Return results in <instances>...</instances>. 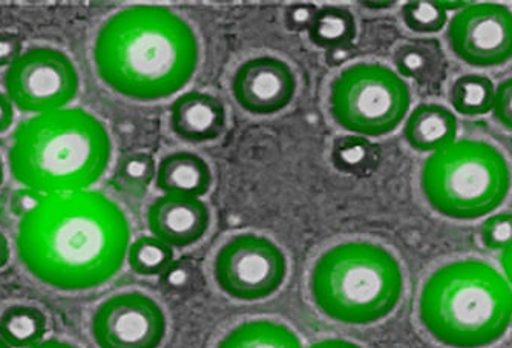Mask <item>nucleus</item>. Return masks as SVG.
<instances>
[{"label": "nucleus", "mask_w": 512, "mask_h": 348, "mask_svg": "<svg viewBox=\"0 0 512 348\" xmlns=\"http://www.w3.org/2000/svg\"><path fill=\"white\" fill-rule=\"evenodd\" d=\"M217 348H302L298 335L281 322L247 321L230 330Z\"/></svg>", "instance_id": "obj_17"}, {"label": "nucleus", "mask_w": 512, "mask_h": 348, "mask_svg": "<svg viewBox=\"0 0 512 348\" xmlns=\"http://www.w3.org/2000/svg\"><path fill=\"white\" fill-rule=\"evenodd\" d=\"M111 138L80 108L40 114L20 123L10 148L11 174L45 195L88 191L108 169Z\"/></svg>", "instance_id": "obj_3"}, {"label": "nucleus", "mask_w": 512, "mask_h": 348, "mask_svg": "<svg viewBox=\"0 0 512 348\" xmlns=\"http://www.w3.org/2000/svg\"><path fill=\"white\" fill-rule=\"evenodd\" d=\"M200 45L183 17L165 7L138 5L106 20L94 45L100 79L138 102H157L191 82Z\"/></svg>", "instance_id": "obj_2"}, {"label": "nucleus", "mask_w": 512, "mask_h": 348, "mask_svg": "<svg viewBox=\"0 0 512 348\" xmlns=\"http://www.w3.org/2000/svg\"><path fill=\"white\" fill-rule=\"evenodd\" d=\"M155 186L158 191L165 192V195L204 197L211 191V168L194 152H174L160 161L155 175Z\"/></svg>", "instance_id": "obj_16"}, {"label": "nucleus", "mask_w": 512, "mask_h": 348, "mask_svg": "<svg viewBox=\"0 0 512 348\" xmlns=\"http://www.w3.org/2000/svg\"><path fill=\"white\" fill-rule=\"evenodd\" d=\"M46 316L31 306H13L0 316V338L10 347L30 348L42 342Z\"/></svg>", "instance_id": "obj_18"}, {"label": "nucleus", "mask_w": 512, "mask_h": 348, "mask_svg": "<svg viewBox=\"0 0 512 348\" xmlns=\"http://www.w3.org/2000/svg\"><path fill=\"white\" fill-rule=\"evenodd\" d=\"M22 56V40L16 34L2 31L0 33V68L11 66Z\"/></svg>", "instance_id": "obj_30"}, {"label": "nucleus", "mask_w": 512, "mask_h": 348, "mask_svg": "<svg viewBox=\"0 0 512 348\" xmlns=\"http://www.w3.org/2000/svg\"><path fill=\"white\" fill-rule=\"evenodd\" d=\"M505 155L482 140H457L425 160L421 188L437 214L451 220H477L497 211L511 191Z\"/></svg>", "instance_id": "obj_6"}, {"label": "nucleus", "mask_w": 512, "mask_h": 348, "mask_svg": "<svg viewBox=\"0 0 512 348\" xmlns=\"http://www.w3.org/2000/svg\"><path fill=\"white\" fill-rule=\"evenodd\" d=\"M10 261V244L7 237L0 232V269H4Z\"/></svg>", "instance_id": "obj_34"}, {"label": "nucleus", "mask_w": 512, "mask_h": 348, "mask_svg": "<svg viewBox=\"0 0 512 348\" xmlns=\"http://www.w3.org/2000/svg\"><path fill=\"white\" fill-rule=\"evenodd\" d=\"M166 315L142 292L111 296L92 316V338L99 348H158L166 336Z\"/></svg>", "instance_id": "obj_11"}, {"label": "nucleus", "mask_w": 512, "mask_h": 348, "mask_svg": "<svg viewBox=\"0 0 512 348\" xmlns=\"http://www.w3.org/2000/svg\"><path fill=\"white\" fill-rule=\"evenodd\" d=\"M157 175V166L151 155L138 154L126 155L120 160L115 171L112 183L119 191L129 195H142L148 191L149 184Z\"/></svg>", "instance_id": "obj_24"}, {"label": "nucleus", "mask_w": 512, "mask_h": 348, "mask_svg": "<svg viewBox=\"0 0 512 348\" xmlns=\"http://www.w3.org/2000/svg\"><path fill=\"white\" fill-rule=\"evenodd\" d=\"M500 263H502L503 276H505L509 286L512 287V246H509L508 249L503 250Z\"/></svg>", "instance_id": "obj_33"}, {"label": "nucleus", "mask_w": 512, "mask_h": 348, "mask_svg": "<svg viewBox=\"0 0 512 348\" xmlns=\"http://www.w3.org/2000/svg\"><path fill=\"white\" fill-rule=\"evenodd\" d=\"M319 312L347 326L387 318L401 301L404 273L393 253L367 241H348L322 253L310 275Z\"/></svg>", "instance_id": "obj_5"}, {"label": "nucleus", "mask_w": 512, "mask_h": 348, "mask_svg": "<svg viewBox=\"0 0 512 348\" xmlns=\"http://www.w3.org/2000/svg\"><path fill=\"white\" fill-rule=\"evenodd\" d=\"M128 218L96 191L46 195L19 223L17 252L40 283L63 292L96 289L112 280L128 255Z\"/></svg>", "instance_id": "obj_1"}, {"label": "nucleus", "mask_w": 512, "mask_h": 348, "mask_svg": "<svg viewBox=\"0 0 512 348\" xmlns=\"http://www.w3.org/2000/svg\"><path fill=\"white\" fill-rule=\"evenodd\" d=\"M511 327H512V321H511Z\"/></svg>", "instance_id": "obj_38"}, {"label": "nucleus", "mask_w": 512, "mask_h": 348, "mask_svg": "<svg viewBox=\"0 0 512 348\" xmlns=\"http://www.w3.org/2000/svg\"><path fill=\"white\" fill-rule=\"evenodd\" d=\"M148 226L152 237L183 249L206 235L211 226V212L200 198L163 195L149 207Z\"/></svg>", "instance_id": "obj_13"}, {"label": "nucleus", "mask_w": 512, "mask_h": 348, "mask_svg": "<svg viewBox=\"0 0 512 348\" xmlns=\"http://www.w3.org/2000/svg\"><path fill=\"white\" fill-rule=\"evenodd\" d=\"M410 86L381 63H356L333 80L330 112L345 131L359 137L390 134L407 119Z\"/></svg>", "instance_id": "obj_7"}, {"label": "nucleus", "mask_w": 512, "mask_h": 348, "mask_svg": "<svg viewBox=\"0 0 512 348\" xmlns=\"http://www.w3.org/2000/svg\"><path fill=\"white\" fill-rule=\"evenodd\" d=\"M235 100L253 115H272L292 103L296 77L284 60L272 56L255 57L237 69L232 79Z\"/></svg>", "instance_id": "obj_12"}, {"label": "nucleus", "mask_w": 512, "mask_h": 348, "mask_svg": "<svg viewBox=\"0 0 512 348\" xmlns=\"http://www.w3.org/2000/svg\"><path fill=\"white\" fill-rule=\"evenodd\" d=\"M456 115L439 103L416 106L404 126V137L411 149L425 154L442 151L457 142Z\"/></svg>", "instance_id": "obj_15"}, {"label": "nucleus", "mask_w": 512, "mask_h": 348, "mask_svg": "<svg viewBox=\"0 0 512 348\" xmlns=\"http://www.w3.org/2000/svg\"><path fill=\"white\" fill-rule=\"evenodd\" d=\"M14 108L11 100L0 92V134H4L13 125Z\"/></svg>", "instance_id": "obj_31"}, {"label": "nucleus", "mask_w": 512, "mask_h": 348, "mask_svg": "<svg viewBox=\"0 0 512 348\" xmlns=\"http://www.w3.org/2000/svg\"><path fill=\"white\" fill-rule=\"evenodd\" d=\"M214 276L230 298L261 301L278 292L286 281V255L269 238L238 235L218 250Z\"/></svg>", "instance_id": "obj_8"}, {"label": "nucleus", "mask_w": 512, "mask_h": 348, "mask_svg": "<svg viewBox=\"0 0 512 348\" xmlns=\"http://www.w3.org/2000/svg\"><path fill=\"white\" fill-rule=\"evenodd\" d=\"M310 40L325 50H338L352 45L356 36L355 17L347 8H319L309 31Z\"/></svg>", "instance_id": "obj_20"}, {"label": "nucleus", "mask_w": 512, "mask_h": 348, "mask_svg": "<svg viewBox=\"0 0 512 348\" xmlns=\"http://www.w3.org/2000/svg\"><path fill=\"white\" fill-rule=\"evenodd\" d=\"M496 86L493 80L480 74H467L454 80L450 88V103L454 111L465 117H479L493 111Z\"/></svg>", "instance_id": "obj_19"}, {"label": "nucleus", "mask_w": 512, "mask_h": 348, "mask_svg": "<svg viewBox=\"0 0 512 348\" xmlns=\"http://www.w3.org/2000/svg\"><path fill=\"white\" fill-rule=\"evenodd\" d=\"M493 114L499 125L512 132V77L497 86Z\"/></svg>", "instance_id": "obj_27"}, {"label": "nucleus", "mask_w": 512, "mask_h": 348, "mask_svg": "<svg viewBox=\"0 0 512 348\" xmlns=\"http://www.w3.org/2000/svg\"><path fill=\"white\" fill-rule=\"evenodd\" d=\"M0 348H13L4 341V339L0 338Z\"/></svg>", "instance_id": "obj_37"}, {"label": "nucleus", "mask_w": 512, "mask_h": 348, "mask_svg": "<svg viewBox=\"0 0 512 348\" xmlns=\"http://www.w3.org/2000/svg\"><path fill=\"white\" fill-rule=\"evenodd\" d=\"M422 326L451 348H485L511 327L512 287L482 260H459L431 273L419 298Z\"/></svg>", "instance_id": "obj_4"}, {"label": "nucleus", "mask_w": 512, "mask_h": 348, "mask_svg": "<svg viewBox=\"0 0 512 348\" xmlns=\"http://www.w3.org/2000/svg\"><path fill=\"white\" fill-rule=\"evenodd\" d=\"M46 195L42 192L36 191V189L23 188L17 189L10 200V211L11 214L16 215L22 220L23 217H27L28 214L37 209L45 200Z\"/></svg>", "instance_id": "obj_28"}, {"label": "nucleus", "mask_w": 512, "mask_h": 348, "mask_svg": "<svg viewBox=\"0 0 512 348\" xmlns=\"http://www.w3.org/2000/svg\"><path fill=\"white\" fill-rule=\"evenodd\" d=\"M448 43L457 59L476 68L512 59V11L505 5L470 4L448 20Z\"/></svg>", "instance_id": "obj_10"}, {"label": "nucleus", "mask_w": 512, "mask_h": 348, "mask_svg": "<svg viewBox=\"0 0 512 348\" xmlns=\"http://www.w3.org/2000/svg\"><path fill=\"white\" fill-rule=\"evenodd\" d=\"M309 348H362L355 342L345 341V339H324V341L315 342Z\"/></svg>", "instance_id": "obj_32"}, {"label": "nucleus", "mask_w": 512, "mask_h": 348, "mask_svg": "<svg viewBox=\"0 0 512 348\" xmlns=\"http://www.w3.org/2000/svg\"><path fill=\"white\" fill-rule=\"evenodd\" d=\"M402 20L413 33L436 34L448 23V11L439 2L413 0L402 7Z\"/></svg>", "instance_id": "obj_25"}, {"label": "nucleus", "mask_w": 512, "mask_h": 348, "mask_svg": "<svg viewBox=\"0 0 512 348\" xmlns=\"http://www.w3.org/2000/svg\"><path fill=\"white\" fill-rule=\"evenodd\" d=\"M4 161H2V158H0V186H2V183H4Z\"/></svg>", "instance_id": "obj_36"}, {"label": "nucleus", "mask_w": 512, "mask_h": 348, "mask_svg": "<svg viewBox=\"0 0 512 348\" xmlns=\"http://www.w3.org/2000/svg\"><path fill=\"white\" fill-rule=\"evenodd\" d=\"M30 348H79L69 342L59 341V339H48V341L39 342Z\"/></svg>", "instance_id": "obj_35"}, {"label": "nucleus", "mask_w": 512, "mask_h": 348, "mask_svg": "<svg viewBox=\"0 0 512 348\" xmlns=\"http://www.w3.org/2000/svg\"><path fill=\"white\" fill-rule=\"evenodd\" d=\"M128 261L137 275L157 276L168 272L174 250L155 237H140L129 246Z\"/></svg>", "instance_id": "obj_22"}, {"label": "nucleus", "mask_w": 512, "mask_h": 348, "mask_svg": "<svg viewBox=\"0 0 512 348\" xmlns=\"http://www.w3.org/2000/svg\"><path fill=\"white\" fill-rule=\"evenodd\" d=\"M8 99L23 112L48 114L65 109L79 92L76 66L62 51L34 48L5 74Z\"/></svg>", "instance_id": "obj_9"}, {"label": "nucleus", "mask_w": 512, "mask_h": 348, "mask_svg": "<svg viewBox=\"0 0 512 348\" xmlns=\"http://www.w3.org/2000/svg\"><path fill=\"white\" fill-rule=\"evenodd\" d=\"M226 128L223 103L207 92L181 94L171 106V129L189 143H207L220 137Z\"/></svg>", "instance_id": "obj_14"}, {"label": "nucleus", "mask_w": 512, "mask_h": 348, "mask_svg": "<svg viewBox=\"0 0 512 348\" xmlns=\"http://www.w3.org/2000/svg\"><path fill=\"white\" fill-rule=\"evenodd\" d=\"M440 54L427 42H411L401 45L394 54L398 73L416 82H428L436 74Z\"/></svg>", "instance_id": "obj_23"}, {"label": "nucleus", "mask_w": 512, "mask_h": 348, "mask_svg": "<svg viewBox=\"0 0 512 348\" xmlns=\"http://www.w3.org/2000/svg\"><path fill=\"white\" fill-rule=\"evenodd\" d=\"M333 165L345 174L367 175L375 171L379 161L378 146L359 135L336 138L332 148Z\"/></svg>", "instance_id": "obj_21"}, {"label": "nucleus", "mask_w": 512, "mask_h": 348, "mask_svg": "<svg viewBox=\"0 0 512 348\" xmlns=\"http://www.w3.org/2000/svg\"><path fill=\"white\" fill-rule=\"evenodd\" d=\"M482 243L486 249L503 250L512 246V214L511 212H502V214L491 215L486 218L482 224Z\"/></svg>", "instance_id": "obj_26"}, {"label": "nucleus", "mask_w": 512, "mask_h": 348, "mask_svg": "<svg viewBox=\"0 0 512 348\" xmlns=\"http://www.w3.org/2000/svg\"><path fill=\"white\" fill-rule=\"evenodd\" d=\"M318 8L312 4L293 5L287 10L286 22L287 27L292 31H310L316 16H318Z\"/></svg>", "instance_id": "obj_29"}]
</instances>
